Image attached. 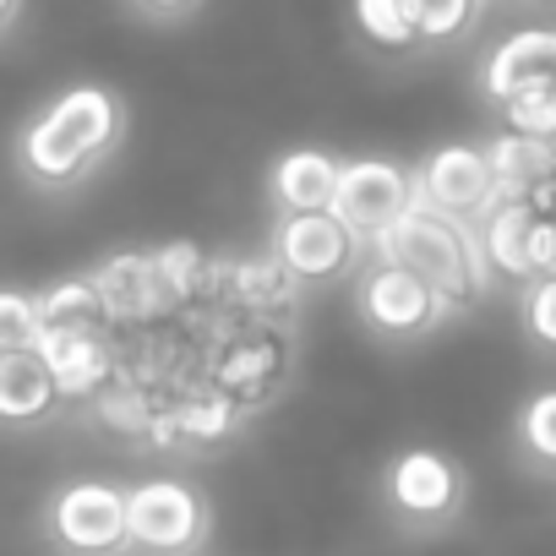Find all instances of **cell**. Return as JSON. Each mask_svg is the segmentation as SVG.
I'll list each match as a JSON object with an SVG mask.
<instances>
[{"label": "cell", "instance_id": "6da1fadb", "mask_svg": "<svg viewBox=\"0 0 556 556\" xmlns=\"http://www.w3.org/2000/svg\"><path fill=\"white\" fill-rule=\"evenodd\" d=\"M126 142V99L104 83L61 88L17 131V169L39 191H66L99 175Z\"/></svg>", "mask_w": 556, "mask_h": 556}, {"label": "cell", "instance_id": "7a4b0ae2", "mask_svg": "<svg viewBox=\"0 0 556 556\" xmlns=\"http://www.w3.org/2000/svg\"><path fill=\"white\" fill-rule=\"evenodd\" d=\"M371 245H377V262H399V267L420 273L442 295L447 312L469 306L485 290V262H480V245H475V224L447 218V213H437L415 197L371 235Z\"/></svg>", "mask_w": 556, "mask_h": 556}, {"label": "cell", "instance_id": "3957f363", "mask_svg": "<svg viewBox=\"0 0 556 556\" xmlns=\"http://www.w3.org/2000/svg\"><path fill=\"white\" fill-rule=\"evenodd\" d=\"M213 540V502L175 475L126 485V556H202Z\"/></svg>", "mask_w": 556, "mask_h": 556}, {"label": "cell", "instance_id": "277c9868", "mask_svg": "<svg viewBox=\"0 0 556 556\" xmlns=\"http://www.w3.org/2000/svg\"><path fill=\"white\" fill-rule=\"evenodd\" d=\"M382 513L409 534H442L469 507V475L442 447H404L382 469Z\"/></svg>", "mask_w": 556, "mask_h": 556}, {"label": "cell", "instance_id": "5b68a950", "mask_svg": "<svg viewBox=\"0 0 556 556\" xmlns=\"http://www.w3.org/2000/svg\"><path fill=\"white\" fill-rule=\"evenodd\" d=\"M45 540L61 556H126V485L66 480L45 502Z\"/></svg>", "mask_w": 556, "mask_h": 556}, {"label": "cell", "instance_id": "8992f818", "mask_svg": "<svg viewBox=\"0 0 556 556\" xmlns=\"http://www.w3.org/2000/svg\"><path fill=\"white\" fill-rule=\"evenodd\" d=\"M551 191L545 197H491L475 218V245L485 273L502 278H540L556 273V229H551Z\"/></svg>", "mask_w": 556, "mask_h": 556}, {"label": "cell", "instance_id": "52a82bcc", "mask_svg": "<svg viewBox=\"0 0 556 556\" xmlns=\"http://www.w3.org/2000/svg\"><path fill=\"white\" fill-rule=\"evenodd\" d=\"M355 312H361V323H366L377 339H388V344H415V339H426L442 317H453L426 278L409 273V267H399V262H371V267L355 278Z\"/></svg>", "mask_w": 556, "mask_h": 556}, {"label": "cell", "instance_id": "ba28073f", "mask_svg": "<svg viewBox=\"0 0 556 556\" xmlns=\"http://www.w3.org/2000/svg\"><path fill=\"white\" fill-rule=\"evenodd\" d=\"M361 235H350L328 207L317 213H278L273 224V256L285 262V273L295 285H328V278L355 273L361 262Z\"/></svg>", "mask_w": 556, "mask_h": 556}, {"label": "cell", "instance_id": "9c48e42d", "mask_svg": "<svg viewBox=\"0 0 556 556\" xmlns=\"http://www.w3.org/2000/svg\"><path fill=\"white\" fill-rule=\"evenodd\" d=\"M409 197L426 202V207H437V213H447V218L475 224V218L491 207L496 180H491L485 153H480L475 142H447V148L426 153V159L409 169Z\"/></svg>", "mask_w": 556, "mask_h": 556}, {"label": "cell", "instance_id": "30bf717a", "mask_svg": "<svg viewBox=\"0 0 556 556\" xmlns=\"http://www.w3.org/2000/svg\"><path fill=\"white\" fill-rule=\"evenodd\" d=\"M404 202H409V169H404V164H393V159H344L328 213H333L350 235L371 240Z\"/></svg>", "mask_w": 556, "mask_h": 556}, {"label": "cell", "instance_id": "8fae6325", "mask_svg": "<svg viewBox=\"0 0 556 556\" xmlns=\"http://www.w3.org/2000/svg\"><path fill=\"white\" fill-rule=\"evenodd\" d=\"M34 355L45 361L61 399H93L104 382L121 377V361H115L104 328H39Z\"/></svg>", "mask_w": 556, "mask_h": 556}, {"label": "cell", "instance_id": "7c38bea8", "mask_svg": "<svg viewBox=\"0 0 556 556\" xmlns=\"http://www.w3.org/2000/svg\"><path fill=\"white\" fill-rule=\"evenodd\" d=\"M88 278H93V290H99L110 323H153V317L175 312L169 295H164V285H159V273H153V256H148V251H121V256H110V262H104L99 273H88Z\"/></svg>", "mask_w": 556, "mask_h": 556}, {"label": "cell", "instance_id": "4fadbf2b", "mask_svg": "<svg viewBox=\"0 0 556 556\" xmlns=\"http://www.w3.org/2000/svg\"><path fill=\"white\" fill-rule=\"evenodd\" d=\"M556 72V34L551 28H518L507 34L502 45H491V55L480 61V93L491 104L534 88V83H551Z\"/></svg>", "mask_w": 556, "mask_h": 556}, {"label": "cell", "instance_id": "5bb4252c", "mask_svg": "<svg viewBox=\"0 0 556 556\" xmlns=\"http://www.w3.org/2000/svg\"><path fill=\"white\" fill-rule=\"evenodd\" d=\"M333 186H339V159L323 148H290L267 169V197L278 213H317L333 202Z\"/></svg>", "mask_w": 556, "mask_h": 556}, {"label": "cell", "instance_id": "9a60e30c", "mask_svg": "<svg viewBox=\"0 0 556 556\" xmlns=\"http://www.w3.org/2000/svg\"><path fill=\"white\" fill-rule=\"evenodd\" d=\"M218 290H224L235 306H245L251 317H285V312L301 306V290H306V285H295V278L285 273V262L267 251V256L224 262V267H218Z\"/></svg>", "mask_w": 556, "mask_h": 556}, {"label": "cell", "instance_id": "2e32d148", "mask_svg": "<svg viewBox=\"0 0 556 556\" xmlns=\"http://www.w3.org/2000/svg\"><path fill=\"white\" fill-rule=\"evenodd\" d=\"M480 153H485V169H491V180H496V197H545V191H551L556 153H551L545 137L502 131V137H491Z\"/></svg>", "mask_w": 556, "mask_h": 556}, {"label": "cell", "instance_id": "e0dca14e", "mask_svg": "<svg viewBox=\"0 0 556 556\" xmlns=\"http://www.w3.org/2000/svg\"><path fill=\"white\" fill-rule=\"evenodd\" d=\"M55 404L61 393L34 350L0 355V426H39L55 415Z\"/></svg>", "mask_w": 556, "mask_h": 556}, {"label": "cell", "instance_id": "ac0fdd59", "mask_svg": "<svg viewBox=\"0 0 556 556\" xmlns=\"http://www.w3.org/2000/svg\"><path fill=\"white\" fill-rule=\"evenodd\" d=\"M285 377V355H278L273 339H240L224 350L218 371H213V388L235 404V409H251L256 399L273 393V382Z\"/></svg>", "mask_w": 556, "mask_h": 556}, {"label": "cell", "instance_id": "d6986e66", "mask_svg": "<svg viewBox=\"0 0 556 556\" xmlns=\"http://www.w3.org/2000/svg\"><path fill=\"white\" fill-rule=\"evenodd\" d=\"M164 415H169V442L175 447H213L240 426L245 409H235L218 388H207V393H186V399L164 404Z\"/></svg>", "mask_w": 556, "mask_h": 556}, {"label": "cell", "instance_id": "ffe728a7", "mask_svg": "<svg viewBox=\"0 0 556 556\" xmlns=\"http://www.w3.org/2000/svg\"><path fill=\"white\" fill-rule=\"evenodd\" d=\"M34 306H39V328H110L93 278H61L45 295H34Z\"/></svg>", "mask_w": 556, "mask_h": 556}, {"label": "cell", "instance_id": "44dd1931", "mask_svg": "<svg viewBox=\"0 0 556 556\" xmlns=\"http://www.w3.org/2000/svg\"><path fill=\"white\" fill-rule=\"evenodd\" d=\"M153 256V273H159V285H164V295H169V306H186V301H197L202 290H213V278H218V267L191 245V240H175V245H159V251H148Z\"/></svg>", "mask_w": 556, "mask_h": 556}, {"label": "cell", "instance_id": "7402d4cb", "mask_svg": "<svg viewBox=\"0 0 556 556\" xmlns=\"http://www.w3.org/2000/svg\"><path fill=\"white\" fill-rule=\"evenodd\" d=\"M355 28L382 50H415L420 45L409 0H355Z\"/></svg>", "mask_w": 556, "mask_h": 556}, {"label": "cell", "instance_id": "603a6c76", "mask_svg": "<svg viewBox=\"0 0 556 556\" xmlns=\"http://www.w3.org/2000/svg\"><path fill=\"white\" fill-rule=\"evenodd\" d=\"M88 404H93V415H99L110 431H121V437H142L148 420H153V409H159L153 393H142V388H131V382H121V377L104 382Z\"/></svg>", "mask_w": 556, "mask_h": 556}, {"label": "cell", "instance_id": "cb8c5ba5", "mask_svg": "<svg viewBox=\"0 0 556 556\" xmlns=\"http://www.w3.org/2000/svg\"><path fill=\"white\" fill-rule=\"evenodd\" d=\"M409 12L420 45H458L480 17V0H409Z\"/></svg>", "mask_w": 556, "mask_h": 556}, {"label": "cell", "instance_id": "d4e9b609", "mask_svg": "<svg viewBox=\"0 0 556 556\" xmlns=\"http://www.w3.org/2000/svg\"><path fill=\"white\" fill-rule=\"evenodd\" d=\"M496 110H502V126L518 137H545V142L556 137V88L551 83H534V88L502 99Z\"/></svg>", "mask_w": 556, "mask_h": 556}, {"label": "cell", "instance_id": "484cf974", "mask_svg": "<svg viewBox=\"0 0 556 556\" xmlns=\"http://www.w3.org/2000/svg\"><path fill=\"white\" fill-rule=\"evenodd\" d=\"M518 447H523V458L534 469H551L556 464V393L551 388H540L523 404V415H518Z\"/></svg>", "mask_w": 556, "mask_h": 556}, {"label": "cell", "instance_id": "4316f807", "mask_svg": "<svg viewBox=\"0 0 556 556\" xmlns=\"http://www.w3.org/2000/svg\"><path fill=\"white\" fill-rule=\"evenodd\" d=\"M39 339V306L28 290H0V355L34 350Z\"/></svg>", "mask_w": 556, "mask_h": 556}, {"label": "cell", "instance_id": "83f0119b", "mask_svg": "<svg viewBox=\"0 0 556 556\" xmlns=\"http://www.w3.org/2000/svg\"><path fill=\"white\" fill-rule=\"evenodd\" d=\"M523 328L540 350L556 344V273H540V278H523Z\"/></svg>", "mask_w": 556, "mask_h": 556}, {"label": "cell", "instance_id": "f1b7e54d", "mask_svg": "<svg viewBox=\"0 0 556 556\" xmlns=\"http://www.w3.org/2000/svg\"><path fill=\"white\" fill-rule=\"evenodd\" d=\"M137 12H148V17H186V12H197L202 0H131Z\"/></svg>", "mask_w": 556, "mask_h": 556}, {"label": "cell", "instance_id": "f546056e", "mask_svg": "<svg viewBox=\"0 0 556 556\" xmlns=\"http://www.w3.org/2000/svg\"><path fill=\"white\" fill-rule=\"evenodd\" d=\"M17 17H23V0H0V34H7Z\"/></svg>", "mask_w": 556, "mask_h": 556}]
</instances>
